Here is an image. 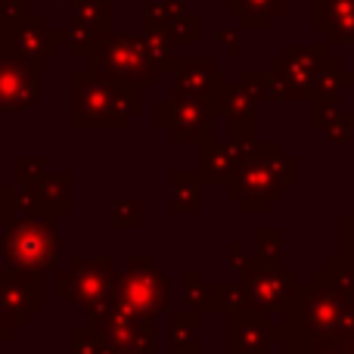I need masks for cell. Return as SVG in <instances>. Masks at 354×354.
Masks as SVG:
<instances>
[{
    "instance_id": "e0dca14e",
    "label": "cell",
    "mask_w": 354,
    "mask_h": 354,
    "mask_svg": "<svg viewBox=\"0 0 354 354\" xmlns=\"http://www.w3.org/2000/svg\"><path fill=\"white\" fill-rule=\"evenodd\" d=\"M103 330L100 326H81L75 330L72 339V354H103Z\"/></svg>"
},
{
    "instance_id": "2e32d148",
    "label": "cell",
    "mask_w": 354,
    "mask_h": 354,
    "mask_svg": "<svg viewBox=\"0 0 354 354\" xmlns=\"http://www.w3.org/2000/svg\"><path fill=\"white\" fill-rule=\"evenodd\" d=\"M330 37L354 41V0H330Z\"/></svg>"
},
{
    "instance_id": "ffe728a7",
    "label": "cell",
    "mask_w": 354,
    "mask_h": 354,
    "mask_svg": "<svg viewBox=\"0 0 354 354\" xmlns=\"http://www.w3.org/2000/svg\"><path fill=\"white\" fill-rule=\"evenodd\" d=\"M280 0H230V10H236L239 16H261V22H264V16H274L277 10H280Z\"/></svg>"
},
{
    "instance_id": "603a6c76",
    "label": "cell",
    "mask_w": 354,
    "mask_h": 354,
    "mask_svg": "<svg viewBox=\"0 0 354 354\" xmlns=\"http://www.w3.org/2000/svg\"><path fill=\"white\" fill-rule=\"evenodd\" d=\"M12 330H16V326H10L3 317H0V342H6V339H12Z\"/></svg>"
},
{
    "instance_id": "8992f818",
    "label": "cell",
    "mask_w": 354,
    "mask_h": 354,
    "mask_svg": "<svg viewBox=\"0 0 354 354\" xmlns=\"http://www.w3.org/2000/svg\"><path fill=\"white\" fill-rule=\"evenodd\" d=\"M159 124L168 128L171 140H205L212 118H208V109L199 97L177 91L171 103L159 106Z\"/></svg>"
},
{
    "instance_id": "4fadbf2b",
    "label": "cell",
    "mask_w": 354,
    "mask_h": 354,
    "mask_svg": "<svg viewBox=\"0 0 354 354\" xmlns=\"http://www.w3.org/2000/svg\"><path fill=\"white\" fill-rule=\"evenodd\" d=\"M249 295H252V301H255L261 311L280 305V299H283V277L280 274H255L249 280Z\"/></svg>"
},
{
    "instance_id": "7c38bea8",
    "label": "cell",
    "mask_w": 354,
    "mask_h": 354,
    "mask_svg": "<svg viewBox=\"0 0 354 354\" xmlns=\"http://www.w3.org/2000/svg\"><path fill=\"white\" fill-rule=\"evenodd\" d=\"M68 183H72V177L68 174H53V177H44L41 183H37V199H41V208L44 212H66L68 205H72V196H68Z\"/></svg>"
},
{
    "instance_id": "cb8c5ba5",
    "label": "cell",
    "mask_w": 354,
    "mask_h": 354,
    "mask_svg": "<svg viewBox=\"0 0 354 354\" xmlns=\"http://www.w3.org/2000/svg\"><path fill=\"white\" fill-rule=\"evenodd\" d=\"M112 354H134V351H118V348H115V351H112Z\"/></svg>"
},
{
    "instance_id": "d6986e66",
    "label": "cell",
    "mask_w": 354,
    "mask_h": 354,
    "mask_svg": "<svg viewBox=\"0 0 354 354\" xmlns=\"http://www.w3.org/2000/svg\"><path fill=\"white\" fill-rule=\"evenodd\" d=\"M171 324H174L171 348H174L177 354H183V351H196V342H193V326H196V320L187 314V317H174Z\"/></svg>"
},
{
    "instance_id": "277c9868",
    "label": "cell",
    "mask_w": 354,
    "mask_h": 354,
    "mask_svg": "<svg viewBox=\"0 0 354 354\" xmlns=\"http://www.w3.org/2000/svg\"><path fill=\"white\" fill-rule=\"evenodd\" d=\"M97 75L131 84H153L162 62L156 59L149 41H137L134 35H103L97 41Z\"/></svg>"
},
{
    "instance_id": "ba28073f",
    "label": "cell",
    "mask_w": 354,
    "mask_h": 354,
    "mask_svg": "<svg viewBox=\"0 0 354 354\" xmlns=\"http://www.w3.org/2000/svg\"><path fill=\"white\" fill-rule=\"evenodd\" d=\"M41 277L3 274L0 280V317L10 326H25L31 314L41 311Z\"/></svg>"
},
{
    "instance_id": "5bb4252c",
    "label": "cell",
    "mask_w": 354,
    "mask_h": 354,
    "mask_svg": "<svg viewBox=\"0 0 354 354\" xmlns=\"http://www.w3.org/2000/svg\"><path fill=\"white\" fill-rule=\"evenodd\" d=\"M168 205L180 214H189L199 205V187H196V177L189 174H174L171 177V196H168Z\"/></svg>"
},
{
    "instance_id": "7402d4cb",
    "label": "cell",
    "mask_w": 354,
    "mask_h": 354,
    "mask_svg": "<svg viewBox=\"0 0 354 354\" xmlns=\"http://www.w3.org/2000/svg\"><path fill=\"white\" fill-rule=\"evenodd\" d=\"M12 218H16V214H12V193L3 187V180H0V224H10Z\"/></svg>"
},
{
    "instance_id": "6da1fadb",
    "label": "cell",
    "mask_w": 354,
    "mask_h": 354,
    "mask_svg": "<svg viewBox=\"0 0 354 354\" xmlns=\"http://www.w3.org/2000/svg\"><path fill=\"white\" fill-rule=\"evenodd\" d=\"M140 109L137 84L103 75H78L72 91V118L78 128H124Z\"/></svg>"
},
{
    "instance_id": "30bf717a",
    "label": "cell",
    "mask_w": 354,
    "mask_h": 354,
    "mask_svg": "<svg viewBox=\"0 0 354 354\" xmlns=\"http://www.w3.org/2000/svg\"><path fill=\"white\" fill-rule=\"evenodd\" d=\"M106 342L118 351H134V354H153V326L149 320L134 317V314H124L109 308L106 320L100 324Z\"/></svg>"
},
{
    "instance_id": "7a4b0ae2",
    "label": "cell",
    "mask_w": 354,
    "mask_h": 354,
    "mask_svg": "<svg viewBox=\"0 0 354 354\" xmlns=\"http://www.w3.org/2000/svg\"><path fill=\"white\" fill-rule=\"evenodd\" d=\"M3 274L41 277L56 261V227L47 212L16 218L3 239Z\"/></svg>"
},
{
    "instance_id": "52a82bcc",
    "label": "cell",
    "mask_w": 354,
    "mask_h": 354,
    "mask_svg": "<svg viewBox=\"0 0 354 354\" xmlns=\"http://www.w3.org/2000/svg\"><path fill=\"white\" fill-rule=\"evenodd\" d=\"M53 37L47 35L44 25L37 19H16V22H6V56L25 62L37 72V68L47 62V56L56 53Z\"/></svg>"
},
{
    "instance_id": "8fae6325",
    "label": "cell",
    "mask_w": 354,
    "mask_h": 354,
    "mask_svg": "<svg viewBox=\"0 0 354 354\" xmlns=\"http://www.w3.org/2000/svg\"><path fill=\"white\" fill-rule=\"evenodd\" d=\"M280 193V177H277V162H268V159H252L249 165L239 168L236 180H233L230 187V196H261V199H268V196Z\"/></svg>"
},
{
    "instance_id": "9a60e30c",
    "label": "cell",
    "mask_w": 354,
    "mask_h": 354,
    "mask_svg": "<svg viewBox=\"0 0 354 354\" xmlns=\"http://www.w3.org/2000/svg\"><path fill=\"white\" fill-rule=\"evenodd\" d=\"M212 81H214V72L208 62H187V66L180 68V78H177V91L196 97V93L212 91V87H208Z\"/></svg>"
},
{
    "instance_id": "9c48e42d",
    "label": "cell",
    "mask_w": 354,
    "mask_h": 354,
    "mask_svg": "<svg viewBox=\"0 0 354 354\" xmlns=\"http://www.w3.org/2000/svg\"><path fill=\"white\" fill-rule=\"evenodd\" d=\"M37 100V72L12 56H0V112H25Z\"/></svg>"
},
{
    "instance_id": "5b68a950",
    "label": "cell",
    "mask_w": 354,
    "mask_h": 354,
    "mask_svg": "<svg viewBox=\"0 0 354 354\" xmlns=\"http://www.w3.org/2000/svg\"><path fill=\"white\" fill-rule=\"evenodd\" d=\"M115 264L112 258H78L68 270H59V295L72 299L84 311L97 305H106L112 295V283H115Z\"/></svg>"
},
{
    "instance_id": "44dd1931",
    "label": "cell",
    "mask_w": 354,
    "mask_h": 354,
    "mask_svg": "<svg viewBox=\"0 0 354 354\" xmlns=\"http://www.w3.org/2000/svg\"><path fill=\"white\" fill-rule=\"evenodd\" d=\"M140 202L137 199H124V202H118L115 205V224L118 227H140Z\"/></svg>"
},
{
    "instance_id": "3957f363",
    "label": "cell",
    "mask_w": 354,
    "mask_h": 354,
    "mask_svg": "<svg viewBox=\"0 0 354 354\" xmlns=\"http://www.w3.org/2000/svg\"><path fill=\"white\" fill-rule=\"evenodd\" d=\"M112 308L134 317L153 320L159 311L168 308V280L156 268L153 258H131L124 277L112 283Z\"/></svg>"
},
{
    "instance_id": "ac0fdd59",
    "label": "cell",
    "mask_w": 354,
    "mask_h": 354,
    "mask_svg": "<svg viewBox=\"0 0 354 354\" xmlns=\"http://www.w3.org/2000/svg\"><path fill=\"white\" fill-rule=\"evenodd\" d=\"M47 177L41 159H16V180L19 187H37V183Z\"/></svg>"
}]
</instances>
